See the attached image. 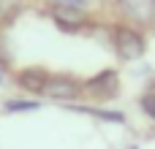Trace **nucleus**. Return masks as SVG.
<instances>
[{
  "mask_svg": "<svg viewBox=\"0 0 155 149\" xmlns=\"http://www.w3.org/2000/svg\"><path fill=\"white\" fill-rule=\"evenodd\" d=\"M120 95V73L106 68L101 73H95L93 79L84 81V98H93V100H112Z\"/></svg>",
  "mask_w": 155,
  "mask_h": 149,
  "instance_id": "obj_3",
  "label": "nucleus"
},
{
  "mask_svg": "<svg viewBox=\"0 0 155 149\" xmlns=\"http://www.w3.org/2000/svg\"><path fill=\"white\" fill-rule=\"evenodd\" d=\"M41 109V103L38 100H5L3 103V111H11V114H16V111H38Z\"/></svg>",
  "mask_w": 155,
  "mask_h": 149,
  "instance_id": "obj_8",
  "label": "nucleus"
},
{
  "mask_svg": "<svg viewBox=\"0 0 155 149\" xmlns=\"http://www.w3.org/2000/svg\"><path fill=\"white\" fill-rule=\"evenodd\" d=\"M112 43H114L117 57L125 60V62H136V60H142L144 52H147V41H144V35H142L139 30H134L131 24H120V27H114V33H112Z\"/></svg>",
  "mask_w": 155,
  "mask_h": 149,
  "instance_id": "obj_1",
  "label": "nucleus"
},
{
  "mask_svg": "<svg viewBox=\"0 0 155 149\" xmlns=\"http://www.w3.org/2000/svg\"><path fill=\"white\" fill-rule=\"evenodd\" d=\"M120 14L134 24H153L155 22V0H114Z\"/></svg>",
  "mask_w": 155,
  "mask_h": 149,
  "instance_id": "obj_5",
  "label": "nucleus"
},
{
  "mask_svg": "<svg viewBox=\"0 0 155 149\" xmlns=\"http://www.w3.org/2000/svg\"><path fill=\"white\" fill-rule=\"evenodd\" d=\"M46 98L57 100V103H74L79 98H84V84L68 73H52L49 81H46V90H44Z\"/></svg>",
  "mask_w": 155,
  "mask_h": 149,
  "instance_id": "obj_2",
  "label": "nucleus"
},
{
  "mask_svg": "<svg viewBox=\"0 0 155 149\" xmlns=\"http://www.w3.org/2000/svg\"><path fill=\"white\" fill-rule=\"evenodd\" d=\"M49 3H52V5H57V3H60V0H49Z\"/></svg>",
  "mask_w": 155,
  "mask_h": 149,
  "instance_id": "obj_10",
  "label": "nucleus"
},
{
  "mask_svg": "<svg viewBox=\"0 0 155 149\" xmlns=\"http://www.w3.org/2000/svg\"><path fill=\"white\" fill-rule=\"evenodd\" d=\"M49 76H52V73H49L46 68H25V71L16 73V84H19L25 92H30V95H44Z\"/></svg>",
  "mask_w": 155,
  "mask_h": 149,
  "instance_id": "obj_6",
  "label": "nucleus"
},
{
  "mask_svg": "<svg viewBox=\"0 0 155 149\" xmlns=\"http://www.w3.org/2000/svg\"><path fill=\"white\" fill-rule=\"evenodd\" d=\"M125 149H136V147H134V144H128V147H125Z\"/></svg>",
  "mask_w": 155,
  "mask_h": 149,
  "instance_id": "obj_11",
  "label": "nucleus"
},
{
  "mask_svg": "<svg viewBox=\"0 0 155 149\" xmlns=\"http://www.w3.org/2000/svg\"><path fill=\"white\" fill-rule=\"evenodd\" d=\"M71 109H74V111H82V114H93V117H98V119H104V122L125 125V114H123V111H109V109H95V106H74V103H71Z\"/></svg>",
  "mask_w": 155,
  "mask_h": 149,
  "instance_id": "obj_7",
  "label": "nucleus"
},
{
  "mask_svg": "<svg viewBox=\"0 0 155 149\" xmlns=\"http://www.w3.org/2000/svg\"><path fill=\"white\" fill-rule=\"evenodd\" d=\"M49 16H52V22H54V27L60 33L76 35V33H82L87 27V14L79 5H52Z\"/></svg>",
  "mask_w": 155,
  "mask_h": 149,
  "instance_id": "obj_4",
  "label": "nucleus"
},
{
  "mask_svg": "<svg viewBox=\"0 0 155 149\" xmlns=\"http://www.w3.org/2000/svg\"><path fill=\"white\" fill-rule=\"evenodd\" d=\"M139 106H142V111H144L150 119H155V90H147V92L139 98Z\"/></svg>",
  "mask_w": 155,
  "mask_h": 149,
  "instance_id": "obj_9",
  "label": "nucleus"
},
{
  "mask_svg": "<svg viewBox=\"0 0 155 149\" xmlns=\"http://www.w3.org/2000/svg\"><path fill=\"white\" fill-rule=\"evenodd\" d=\"M0 84H3V71H0Z\"/></svg>",
  "mask_w": 155,
  "mask_h": 149,
  "instance_id": "obj_12",
  "label": "nucleus"
}]
</instances>
